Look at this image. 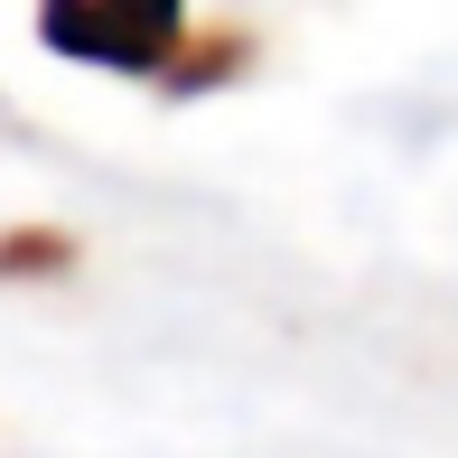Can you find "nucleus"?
<instances>
[{"mask_svg":"<svg viewBox=\"0 0 458 458\" xmlns=\"http://www.w3.org/2000/svg\"><path fill=\"white\" fill-rule=\"evenodd\" d=\"M56 10L75 19H47V38L94 66H159L178 38V0H56Z\"/></svg>","mask_w":458,"mask_h":458,"instance_id":"obj_1","label":"nucleus"}]
</instances>
